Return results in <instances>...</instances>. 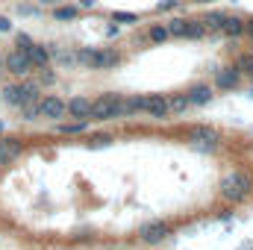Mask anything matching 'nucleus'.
I'll return each instance as SVG.
<instances>
[{
  "instance_id": "nucleus-3",
  "label": "nucleus",
  "mask_w": 253,
  "mask_h": 250,
  "mask_svg": "<svg viewBox=\"0 0 253 250\" xmlns=\"http://www.w3.org/2000/svg\"><path fill=\"white\" fill-rule=\"evenodd\" d=\"M124 118V94L118 91H103L91 100V115L88 121H115Z\"/></svg>"
},
{
  "instance_id": "nucleus-29",
  "label": "nucleus",
  "mask_w": 253,
  "mask_h": 250,
  "mask_svg": "<svg viewBox=\"0 0 253 250\" xmlns=\"http://www.w3.org/2000/svg\"><path fill=\"white\" fill-rule=\"evenodd\" d=\"M118 36H121V24L109 21V27H106V39H118Z\"/></svg>"
},
{
  "instance_id": "nucleus-19",
  "label": "nucleus",
  "mask_w": 253,
  "mask_h": 250,
  "mask_svg": "<svg viewBox=\"0 0 253 250\" xmlns=\"http://www.w3.org/2000/svg\"><path fill=\"white\" fill-rule=\"evenodd\" d=\"M144 112V94H124V118H135Z\"/></svg>"
},
{
  "instance_id": "nucleus-40",
  "label": "nucleus",
  "mask_w": 253,
  "mask_h": 250,
  "mask_svg": "<svg viewBox=\"0 0 253 250\" xmlns=\"http://www.w3.org/2000/svg\"><path fill=\"white\" fill-rule=\"evenodd\" d=\"M251 50H253V39H251Z\"/></svg>"
},
{
  "instance_id": "nucleus-36",
  "label": "nucleus",
  "mask_w": 253,
  "mask_h": 250,
  "mask_svg": "<svg viewBox=\"0 0 253 250\" xmlns=\"http://www.w3.org/2000/svg\"><path fill=\"white\" fill-rule=\"evenodd\" d=\"M189 3H197V6H209L212 0H189Z\"/></svg>"
},
{
  "instance_id": "nucleus-6",
  "label": "nucleus",
  "mask_w": 253,
  "mask_h": 250,
  "mask_svg": "<svg viewBox=\"0 0 253 250\" xmlns=\"http://www.w3.org/2000/svg\"><path fill=\"white\" fill-rule=\"evenodd\" d=\"M186 141L194 150H215L218 141H221V135H218L215 126H209V124H191L186 129Z\"/></svg>"
},
{
  "instance_id": "nucleus-22",
  "label": "nucleus",
  "mask_w": 253,
  "mask_h": 250,
  "mask_svg": "<svg viewBox=\"0 0 253 250\" xmlns=\"http://www.w3.org/2000/svg\"><path fill=\"white\" fill-rule=\"evenodd\" d=\"M109 21H115V24L124 27V24H138L141 15H138V12H129V9H115V12L109 15Z\"/></svg>"
},
{
  "instance_id": "nucleus-26",
  "label": "nucleus",
  "mask_w": 253,
  "mask_h": 250,
  "mask_svg": "<svg viewBox=\"0 0 253 250\" xmlns=\"http://www.w3.org/2000/svg\"><path fill=\"white\" fill-rule=\"evenodd\" d=\"M183 3H186V0H159V3L153 6V9H156V12L162 15V12H174V9H180Z\"/></svg>"
},
{
  "instance_id": "nucleus-32",
  "label": "nucleus",
  "mask_w": 253,
  "mask_h": 250,
  "mask_svg": "<svg viewBox=\"0 0 253 250\" xmlns=\"http://www.w3.org/2000/svg\"><path fill=\"white\" fill-rule=\"evenodd\" d=\"M0 33H12V21L6 15H0Z\"/></svg>"
},
{
  "instance_id": "nucleus-17",
  "label": "nucleus",
  "mask_w": 253,
  "mask_h": 250,
  "mask_svg": "<svg viewBox=\"0 0 253 250\" xmlns=\"http://www.w3.org/2000/svg\"><path fill=\"white\" fill-rule=\"evenodd\" d=\"M27 56H30L33 68H47V65H50V47H47V44H33V47L27 50Z\"/></svg>"
},
{
  "instance_id": "nucleus-15",
  "label": "nucleus",
  "mask_w": 253,
  "mask_h": 250,
  "mask_svg": "<svg viewBox=\"0 0 253 250\" xmlns=\"http://www.w3.org/2000/svg\"><path fill=\"white\" fill-rule=\"evenodd\" d=\"M221 36H227V39H233V42L242 39V36H245V18L227 12V21H224V27H221Z\"/></svg>"
},
{
  "instance_id": "nucleus-30",
  "label": "nucleus",
  "mask_w": 253,
  "mask_h": 250,
  "mask_svg": "<svg viewBox=\"0 0 253 250\" xmlns=\"http://www.w3.org/2000/svg\"><path fill=\"white\" fill-rule=\"evenodd\" d=\"M109 141H112V135H94V138H91L88 144H91V147H106Z\"/></svg>"
},
{
  "instance_id": "nucleus-41",
  "label": "nucleus",
  "mask_w": 253,
  "mask_h": 250,
  "mask_svg": "<svg viewBox=\"0 0 253 250\" xmlns=\"http://www.w3.org/2000/svg\"><path fill=\"white\" fill-rule=\"evenodd\" d=\"M251 250H253V248H251Z\"/></svg>"
},
{
  "instance_id": "nucleus-12",
  "label": "nucleus",
  "mask_w": 253,
  "mask_h": 250,
  "mask_svg": "<svg viewBox=\"0 0 253 250\" xmlns=\"http://www.w3.org/2000/svg\"><path fill=\"white\" fill-rule=\"evenodd\" d=\"M186 97H189L191 106H209V103H212V97H215V88H212L209 83L197 80V83H191L189 88H186Z\"/></svg>"
},
{
  "instance_id": "nucleus-4",
  "label": "nucleus",
  "mask_w": 253,
  "mask_h": 250,
  "mask_svg": "<svg viewBox=\"0 0 253 250\" xmlns=\"http://www.w3.org/2000/svg\"><path fill=\"white\" fill-rule=\"evenodd\" d=\"M165 27H168L171 39H183V42H200V39L209 36L203 21L200 18H189V15H174V18L165 21Z\"/></svg>"
},
{
  "instance_id": "nucleus-11",
  "label": "nucleus",
  "mask_w": 253,
  "mask_h": 250,
  "mask_svg": "<svg viewBox=\"0 0 253 250\" xmlns=\"http://www.w3.org/2000/svg\"><path fill=\"white\" fill-rule=\"evenodd\" d=\"M168 233H171V227H168L165 221H147V224L138 227V239H141L144 245H159Z\"/></svg>"
},
{
  "instance_id": "nucleus-18",
  "label": "nucleus",
  "mask_w": 253,
  "mask_h": 250,
  "mask_svg": "<svg viewBox=\"0 0 253 250\" xmlns=\"http://www.w3.org/2000/svg\"><path fill=\"white\" fill-rule=\"evenodd\" d=\"M77 18H80V6L77 3H59V6H53V21L68 24V21H77Z\"/></svg>"
},
{
  "instance_id": "nucleus-33",
  "label": "nucleus",
  "mask_w": 253,
  "mask_h": 250,
  "mask_svg": "<svg viewBox=\"0 0 253 250\" xmlns=\"http://www.w3.org/2000/svg\"><path fill=\"white\" fill-rule=\"evenodd\" d=\"M245 36H248V39H253V15H248V18H245Z\"/></svg>"
},
{
  "instance_id": "nucleus-27",
  "label": "nucleus",
  "mask_w": 253,
  "mask_h": 250,
  "mask_svg": "<svg viewBox=\"0 0 253 250\" xmlns=\"http://www.w3.org/2000/svg\"><path fill=\"white\" fill-rule=\"evenodd\" d=\"M33 44H36V42H33V39H30L27 33H18V36H15V47H18V50H24V53H27V50H30Z\"/></svg>"
},
{
  "instance_id": "nucleus-39",
  "label": "nucleus",
  "mask_w": 253,
  "mask_h": 250,
  "mask_svg": "<svg viewBox=\"0 0 253 250\" xmlns=\"http://www.w3.org/2000/svg\"><path fill=\"white\" fill-rule=\"evenodd\" d=\"M0 132H3V121H0Z\"/></svg>"
},
{
  "instance_id": "nucleus-24",
  "label": "nucleus",
  "mask_w": 253,
  "mask_h": 250,
  "mask_svg": "<svg viewBox=\"0 0 253 250\" xmlns=\"http://www.w3.org/2000/svg\"><path fill=\"white\" fill-rule=\"evenodd\" d=\"M88 129V121H68V124H59V132H65V135H77V132H85Z\"/></svg>"
},
{
  "instance_id": "nucleus-35",
  "label": "nucleus",
  "mask_w": 253,
  "mask_h": 250,
  "mask_svg": "<svg viewBox=\"0 0 253 250\" xmlns=\"http://www.w3.org/2000/svg\"><path fill=\"white\" fill-rule=\"evenodd\" d=\"M39 6H59V3H65V0H36Z\"/></svg>"
},
{
  "instance_id": "nucleus-20",
  "label": "nucleus",
  "mask_w": 253,
  "mask_h": 250,
  "mask_svg": "<svg viewBox=\"0 0 253 250\" xmlns=\"http://www.w3.org/2000/svg\"><path fill=\"white\" fill-rule=\"evenodd\" d=\"M171 36H168V27H165V21H156V24H150L147 27V42L150 44H165Z\"/></svg>"
},
{
  "instance_id": "nucleus-34",
  "label": "nucleus",
  "mask_w": 253,
  "mask_h": 250,
  "mask_svg": "<svg viewBox=\"0 0 253 250\" xmlns=\"http://www.w3.org/2000/svg\"><path fill=\"white\" fill-rule=\"evenodd\" d=\"M77 6H80V9H94L97 0H77Z\"/></svg>"
},
{
  "instance_id": "nucleus-38",
  "label": "nucleus",
  "mask_w": 253,
  "mask_h": 250,
  "mask_svg": "<svg viewBox=\"0 0 253 250\" xmlns=\"http://www.w3.org/2000/svg\"><path fill=\"white\" fill-rule=\"evenodd\" d=\"M248 97H253V85H251V88H248Z\"/></svg>"
},
{
  "instance_id": "nucleus-28",
  "label": "nucleus",
  "mask_w": 253,
  "mask_h": 250,
  "mask_svg": "<svg viewBox=\"0 0 253 250\" xmlns=\"http://www.w3.org/2000/svg\"><path fill=\"white\" fill-rule=\"evenodd\" d=\"M18 15H24V18H36V15H39V3H36V6H30V3H18Z\"/></svg>"
},
{
  "instance_id": "nucleus-9",
  "label": "nucleus",
  "mask_w": 253,
  "mask_h": 250,
  "mask_svg": "<svg viewBox=\"0 0 253 250\" xmlns=\"http://www.w3.org/2000/svg\"><path fill=\"white\" fill-rule=\"evenodd\" d=\"M144 115H150L153 121H165L171 115L168 94H144Z\"/></svg>"
},
{
  "instance_id": "nucleus-14",
  "label": "nucleus",
  "mask_w": 253,
  "mask_h": 250,
  "mask_svg": "<svg viewBox=\"0 0 253 250\" xmlns=\"http://www.w3.org/2000/svg\"><path fill=\"white\" fill-rule=\"evenodd\" d=\"M21 150H24V141L21 138H0V165H9V162H15L18 156H21Z\"/></svg>"
},
{
  "instance_id": "nucleus-7",
  "label": "nucleus",
  "mask_w": 253,
  "mask_h": 250,
  "mask_svg": "<svg viewBox=\"0 0 253 250\" xmlns=\"http://www.w3.org/2000/svg\"><path fill=\"white\" fill-rule=\"evenodd\" d=\"M242 85V71L236 68V65H221V68H215V74H212V88H218V91H233V88H239Z\"/></svg>"
},
{
  "instance_id": "nucleus-16",
  "label": "nucleus",
  "mask_w": 253,
  "mask_h": 250,
  "mask_svg": "<svg viewBox=\"0 0 253 250\" xmlns=\"http://www.w3.org/2000/svg\"><path fill=\"white\" fill-rule=\"evenodd\" d=\"M200 21H203L206 33H221V27H224V21H227V12H224V9H206V12L200 15Z\"/></svg>"
},
{
  "instance_id": "nucleus-37",
  "label": "nucleus",
  "mask_w": 253,
  "mask_h": 250,
  "mask_svg": "<svg viewBox=\"0 0 253 250\" xmlns=\"http://www.w3.org/2000/svg\"><path fill=\"white\" fill-rule=\"evenodd\" d=\"M3 71H6V65H3V56H0V77H3Z\"/></svg>"
},
{
  "instance_id": "nucleus-10",
  "label": "nucleus",
  "mask_w": 253,
  "mask_h": 250,
  "mask_svg": "<svg viewBox=\"0 0 253 250\" xmlns=\"http://www.w3.org/2000/svg\"><path fill=\"white\" fill-rule=\"evenodd\" d=\"M39 118H47V121H59V118H65V100L56 97V94L39 97Z\"/></svg>"
},
{
  "instance_id": "nucleus-1",
  "label": "nucleus",
  "mask_w": 253,
  "mask_h": 250,
  "mask_svg": "<svg viewBox=\"0 0 253 250\" xmlns=\"http://www.w3.org/2000/svg\"><path fill=\"white\" fill-rule=\"evenodd\" d=\"M124 62L118 47H77V65L91 71H112Z\"/></svg>"
},
{
  "instance_id": "nucleus-13",
  "label": "nucleus",
  "mask_w": 253,
  "mask_h": 250,
  "mask_svg": "<svg viewBox=\"0 0 253 250\" xmlns=\"http://www.w3.org/2000/svg\"><path fill=\"white\" fill-rule=\"evenodd\" d=\"M65 115H71V118H77V121H88V115H91V100H88L85 94H74V97L65 103Z\"/></svg>"
},
{
  "instance_id": "nucleus-23",
  "label": "nucleus",
  "mask_w": 253,
  "mask_h": 250,
  "mask_svg": "<svg viewBox=\"0 0 253 250\" xmlns=\"http://www.w3.org/2000/svg\"><path fill=\"white\" fill-rule=\"evenodd\" d=\"M236 68L242 71V77H251L253 80V50H245L236 56Z\"/></svg>"
},
{
  "instance_id": "nucleus-8",
  "label": "nucleus",
  "mask_w": 253,
  "mask_h": 250,
  "mask_svg": "<svg viewBox=\"0 0 253 250\" xmlns=\"http://www.w3.org/2000/svg\"><path fill=\"white\" fill-rule=\"evenodd\" d=\"M3 65H6V71H9L12 77H21V80H24V77L33 71V62H30V56H27L24 50H18V47H15L12 53H6V56H3Z\"/></svg>"
},
{
  "instance_id": "nucleus-2",
  "label": "nucleus",
  "mask_w": 253,
  "mask_h": 250,
  "mask_svg": "<svg viewBox=\"0 0 253 250\" xmlns=\"http://www.w3.org/2000/svg\"><path fill=\"white\" fill-rule=\"evenodd\" d=\"M251 191H253V177L248 171H242V168L227 171L221 177V183H218V194L227 203H242L245 197H251Z\"/></svg>"
},
{
  "instance_id": "nucleus-31",
  "label": "nucleus",
  "mask_w": 253,
  "mask_h": 250,
  "mask_svg": "<svg viewBox=\"0 0 253 250\" xmlns=\"http://www.w3.org/2000/svg\"><path fill=\"white\" fill-rule=\"evenodd\" d=\"M39 71H42V83H44V85H50V83H53V80H56V77H53V71H50V68H39Z\"/></svg>"
},
{
  "instance_id": "nucleus-5",
  "label": "nucleus",
  "mask_w": 253,
  "mask_h": 250,
  "mask_svg": "<svg viewBox=\"0 0 253 250\" xmlns=\"http://www.w3.org/2000/svg\"><path fill=\"white\" fill-rule=\"evenodd\" d=\"M0 100L3 103H9V106H24V103H30V100H39V83H33V80H21V83H12V85H6L3 91H0Z\"/></svg>"
},
{
  "instance_id": "nucleus-25",
  "label": "nucleus",
  "mask_w": 253,
  "mask_h": 250,
  "mask_svg": "<svg viewBox=\"0 0 253 250\" xmlns=\"http://www.w3.org/2000/svg\"><path fill=\"white\" fill-rule=\"evenodd\" d=\"M21 115H24V121H36V118H39V100L24 103V106H21Z\"/></svg>"
},
{
  "instance_id": "nucleus-21",
  "label": "nucleus",
  "mask_w": 253,
  "mask_h": 250,
  "mask_svg": "<svg viewBox=\"0 0 253 250\" xmlns=\"http://www.w3.org/2000/svg\"><path fill=\"white\" fill-rule=\"evenodd\" d=\"M168 106H171V115H183L191 103L186 97V91H177V94H168Z\"/></svg>"
}]
</instances>
